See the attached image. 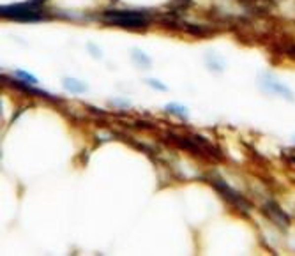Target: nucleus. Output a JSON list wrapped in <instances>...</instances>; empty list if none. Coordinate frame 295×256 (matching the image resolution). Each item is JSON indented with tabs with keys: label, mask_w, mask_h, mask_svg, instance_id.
<instances>
[{
	"label": "nucleus",
	"mask_w": 295,
	"mask_h": 256,
	"mask_svg": "<svg viewBox=\"0 0 295 256\" xmlns=\"http://www.w3.org/2000/svg\"><path fill=\"white\" fill-rule=\"evenodd\" d=\"M103 21L122 29H144L150 23V14L147 11H106L103 13Z\"/></svg>",
	"instance_id": "nucleus-1"
},
{
	"label": "nucleus",
	"mask_w": 295,
	"mask_h": 256,
	"mask_svg": "<svg viewBox=\"0 0 295 256\" xmlns=\"http://www.w3.org/2000/svg\"><path fill=\"white\" fill-rule=\"evenodd\" d=\"M42 0H27L23 4H14V5H2L0 13L2 16L11 18V20H20V21H37L42 16Z\"/></svg>",
	"instance_id": "nucleus-2"
},
{
	"label": "nucleus",
	"mask_w": 295,
	"mask_h": 256,
	"mask_svg": "<svg viewBox=\"0 0 295 256\" xmlns=\"http://www.w3.org/2000/svg\"><path fill=\"white\" fill-rule=\"evenodd\" d=\"M211 182H212V185H214V187L218 189V191H220L224 198H226L228 202L232 203V205H235L239 210H242V212H246V214H248L249 209H251V205H249L248 200H246L242 194L237 193L235 189L230 187V185H228L223 179H220V177H212Z\"/></svg>",
	"instance_id": "nucleus-3"
},
{
	"label": "nucleus",
	"mask_w": 295,
	"mask_h": 256,
	"mask_svg": "<svg viewBox=\"0 0 295 256\" xmlns=\"http://www.w3.org/2000/svg\"><path fill=\"white\" fill-rule=\"evenodd\" d=\"M260 81H261V88H265L267 92L270 94H278V96L285 97V99H288V101H294V92H292L290 88L287 87L285 83H281V81H278L272 74H269V73H263V74L260 76Z\"/></svg>",
	"instance_id": "nucleus-4"
},
{
	"label": "nucleus",
	"mask_w": 295,
	"mask_h": 256,
	"mask_svg": "<svg viewBox=\"0 0 295 256\" xmlns=\"http://www.w3.org/2000/svg\"><path fill=\"white\" fill-rule=\"evenodd\" d=\"M263 212H265L267 218H269L270 221H274L279 228H283V230L288 228V224H290V218H288V214L278 205V203H274V202L265 203V205H263Z\"/></svg>",
	"instance_id": "nucleus-5"
},
{
	"label": "nucleus",
	"mask_w": 295,
	"mask_h": 256,
	"mask_svg": "<svg viewBox=\"0 0 295 256\" xmlns=\"http://www.w3.org/2000/svg\"><path fill=\"white\" fill-rule=\"evenodd\" d=\"M64 88L68 90V92L71 94H85L87 90H89V87H87V83H83V81L76 80V78H64Z\"/></svg>",
	"instance_id": "nucleus-6"
},
{
	"label": "nucleus",
	"mask_w": 295,
	"mask_h": 256,
	"mask_svg": "<svg viewBox=\"0 0 295 256\" xmlns=\"http://www.w3.org/2000/svg\"><path fill=\"white\" fill-rule=\"evenodd\" d=\"M131 57H133V60H135L138 66H142V68H150L152 60L148 59L140 48H133V50H131Z\"/></svg>",
	"instance_id": "nucleus-7"
},
{
	"label": "nucleus",
	"mask_w": 295,
	"mask_h": 256,
	"mask_svg": "<svg viewBox=\"0 0 295 256\" xmlns=\"http://www.w3.org/2000/svg\"><path fill=\"white\" fill-rule=\"evenodd\" d=\"M165 110L168 111V113L177 115V117H181V118H187V115H189L187 113V108L179 105V103H168V105L165 106Z\"/></svg>",
	"instance_id": "nucleus-8"
},
{
	"label": "nucleus",
	"mask_w": 295,
	"mask_h": 256,
	"mask_svg": "<svg viewBox=\"0 0 295 256\" xmlns=\"http://www.w3.org/2000/svg\"><path fill=\"white\" fill-rule=\"evenodd\" d=\"M14 76H16L18 80H23V83H29V85H37L39 83L37 76L30 74V73H27L25 69H16V71H14Z\"/></svg>",
	"instance_id": "nucleus-9"
},
{
	"label": "nucleus",
	"mask_w": 295,
	"mask_h": 256,
	"mask_svg": "<svg viewBox=\"0 0 295 256\" xmlns=\"http://www.w3.org/2000/svg\"><path fill=\"white\" fill-rule=\"evenodd\" d=\"M147 85H148V87H152V88H156V90H163V92H166V90H168V87H166V85H163L159 80H154V78H148Z\"/></svg>",
	"instance_id": "nucleus-10"
}]
</instances>
